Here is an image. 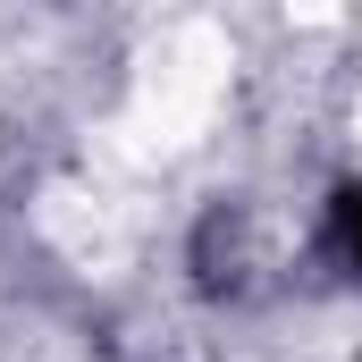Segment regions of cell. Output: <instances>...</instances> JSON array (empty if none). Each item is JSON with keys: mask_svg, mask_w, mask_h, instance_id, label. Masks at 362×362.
Here are the masks:
<instances>
[{"mask_svg": "<svg viewBox=\"0 0 362 362\" xmlns=\"http://www.w3.org/2000/svg\"><path fill=\"white\" fill-rule=\"evenodd\" d=\"M245 278H253V228H245L236 202H219L194 228V286L202 295H245Z\"/></svg>", "mask_w": 362, "mask_h": 362, "instance_id": "obj_1", "label": "cell"}, {"mask_svg": "<svg viewBox=\"0 0 362 362\" xmlns=\"http://www.w3.org/2000/svg\"><path fill=\"white\" fill-rule=\"evenodd\" d=\"M320 253L362 286V185H337L329 194V219H320Z\"/></svg>", "mask_w": 362, "mask_h": 362, "instance_id": "obj_2", "label": "cell"}]
</instances>
